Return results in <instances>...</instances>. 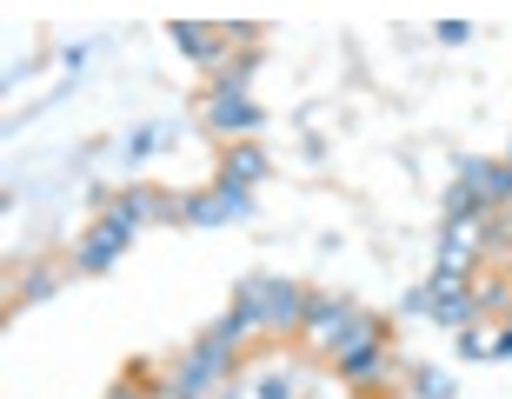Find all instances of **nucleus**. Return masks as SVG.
<instances>
[{
	"label": "nucleus",
	"instance_id": "nucleus-14",
	"mask_svg": "<svg viewBox=\"0 0 512 399\" xmlns=\"http://www.w3.org/2000/svg\"><path fill=\"white\" fill-rule=\"evenodd\" d=\"M506 326H512V313H506Z\"/></svg>",
	"mask_w": 512,
	"mask_h": 399
},
{
	"label": "nucleus",
	"instance_id": "nucleus-9",
	"mask_svg": "<svg viewBox=\"0 0 512 399\" xmlns=\"http://www.w3.org/2000/svg\"><path fill=\"white\" fill-rule=\"evenodd\" d=\"M173 40H180L187 54H200V60L220 54V34H213V27H173Z\"/></svg>",
	"mask_w": 512,
	"mask_h": 399
},
{
	"label": "nucleus",
	"instance_id": "nucleus-13",
	"mask_svg": "<svg viewBox=\"0 0 512 399\" xmlns=\"http://www.w3.org/2000/svg\"><path fill=\"white\" fill-rule=\"evenodd\" d=\"M114 399H140V393H127V386H120V393H114Z\"/></svg>",
	"mask_w": 512,
	"mask_h": 399
},
{
	"label": "nucleus",
	"instance_id": "nucleus-1",
	"mask_svg": "<svg viewBox=\"0 0 512 399\" xmlns=\"http://www.w3.org/2000/svg\"><path fill=\"white\" fill-rule=\"evenodd\" d=\"M240 306H247L253 326H266V333H300L306 326L300 286H286V280H247L240 286Z\"/></svg>",
	"mask_w": 512,
	"mask_h": 399
},
{
	"label": "nucleus",
	"instance_id": "nucleus-4",
	"mask_svg": "<svg viewBox=\"0 0 512 399\" xmlns=\"http://www.w3.org/2000/svg\"><path fill=\"white\" fill-rule=\"evenodd\" d=\"M207 127H220V133H253V127H260V114L240 100V87H213V94H207Z\"/></svg>",
	"mask_w": 512,
	"mask_h": 399
},
{
	"label": "nucleus",
	"instance_id": "nucleus-5",
	"mask_svg": "<svg viewBox=\"0 0 512 399\" xmlns=\"http://www.w3.org/2000/svg\"><path fill=\"white\" fill-rule=\"evenodd\" d=\"M120 247H127V233H120L114 220H100V233H94V240H80L74 266H87V273H107V266L120 260Z\"/></svg>",
	"mask_w": 512,
	"mask_h": 399
},
{
	"label": "nucleus",
	"instance_id": "nucleus-7",
	"mask_svg": "<svg viewBox=\"0 0 512 399\" xmlns=\"http://www.w3.org/2000/svg\"><path fill=\"white\" fill-rule=\"evenodd\" d=\"M193 220V227H213V220H227V213H240V187H227L220 180V193H207V200H193V207H180Z\"/></svg>",
	"mask_w": 512,
	"mask_h": 399
},
{
	"label": "nucleus",
	"instance_id": "nucleus-2",
	"mask_svg": "<svg viewBox=\"0 0 512 399\" xmlns=\"http://www.w3.org/2000/svg\"><path fill=\"white\" fill-rule=\"evenodd\" d=\"M233 353H240V346H227V340H220V333H207V340L193 346L187 360L173 366V380H167V393H173V399H200V393H207L213 380H227V366H233Z\"/></svg>",
	"mask_w": 512,
	"mask_h": 399
},
{
	"label": "nucleus",
	"instance_id": "nucleus-6",
	"mask_svg": "<svg viewBox=\"0 0 512 399\" xmlns=\"http://www.w3.org/2000/svg\"><path fill=\"white\" fill-rule=\"evenodd\" d=\"M459 346H466V360H499V353H512V326H486V320H473Z\"/></svg>",
	"mask_w": 512,
	"mask_h": 399
},
{
	"label": "nucleus",
	"instance_id": "nucleus-8",
	"mask_svg": "<svg viewBox=\"0 0 512 399\" xmlns=\"http://www.w3.org/2000/svg\"><path fill=\"white\" fill-rule=\"evenodd\" d=\"M266 173V153L260 147H240V153H227V187H253Z\"/></svg>",
	"mask_w": 512,
	"mask_h": 399
},
{
	"label": "nucleus",
	"instance_id": "nucleus-12",
	"mask_svg": "<svg viewBox=\"0 0 512 399\" xmlns=\"http://www.w3.org/2000/svg\"><path fill=\"white\" fill-rule=\"evenodd\" d=\"M286 393H293L286 380H266V386H260V399H286Z\"/></svg>",
	"mask_w": 512,
	"mask_h": 399
},
{
	"label": "nucleus",
	"instance_id": "nucleus-3",
	"mask_svg": "<svg viewBox=\"0 0 512 399\" xmlns=\"http://www.w3.org/2000/svg\"><path fill=\"white\" fill-rule=\"evenodd\" d=\"M353 326H360V320H353L340 300H313V306H306V326H300V333H306V346H320V353H333V360H340V346L353 340Z\"/></svg>",
	"mask_w": 512,
	"mask_h": 399
},
{
	"label": "nucleus",
	"instance_id": "nucleus-10",
	"mask_svg": "<svg viewBox=\"0 0 512 399\" xmlns=\"http://www.w3.org/2000/svg\"><path fill=\"white\" fill-rule=\"evenodd\" d=\"M413 399H453V380L426 366V373H419V386H413Z\"/></svg>",
	"mask_w": 512,
	"mask_h": 399
},
{
	"label": "nucleus",
	"instance_id": "nucleus-11",
	"mask_svg": "<svg viewBox=\"0 0 512 399\" xmlns=\"http://www.w3.org/2000/svg\"><path fill=\"white\" fill-rule=\"evenodd\" d=\"M54 280H60V266H34L27 273V293H54Z\"/></svg>",
	"mask_w": 512,
	"mask_h": 399
}]
</instances>
